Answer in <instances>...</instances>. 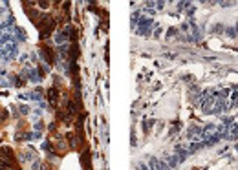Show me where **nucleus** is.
I'll return each mask as SVG.
<instances>
[{
  "mask_svg": "<svg viewBox=\"0 0 238 170\" xmlns=\"http://www.w3.org/2000/svg\"><path fill=\"white\" fill-rule=\"evenodd\" d=\"M57 97H59V92H57V88H50L48 90V99L51 104H55L57 102Z\"/></svg>",
  "mask_w": 238,
  "mask_h": 170,
  "instance_id": "obj_2",
  "label": "nucleus"
},
{
  "mask_svg": "<svg viewBox=\"0 0 238 170\" xmlns=\"http://www.w3.org/2000/svg\"><path fill=\"white\" fill-rule=\"evenodd\" d=\"M150 30H152V20L150 18H141V22H139V33L141 35H148L150 33Z\"/></svg>",
  "mask_w": 238,
  "mask_h": 170,
  "instance_id": "obj_1",
  "label": "nucleus"
},
{
  "mask_svg": "<svg viewBox=\"0 0 238 170\" xmlns=\"http://www.w3.org/2000/svg\"><path fill=\"white\" fill-rule=\"evenodd\" d=\"M0 170H15V165H11V163L0 159Z\"/></svg>",
  "mask_w": 238,
  "mask_h": 170,
  "instance_id": "obj_3",
  "label": "nucleus"
}]
</instances>
